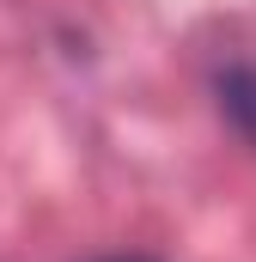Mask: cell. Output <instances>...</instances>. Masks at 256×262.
I'll return each mask as SVG.
<instances>
[{"instance_id": "6da1fadb", "label": "cell", "mask_w": 256, "mask_h": 262, "mask_svg": "<svg viewBox=\"0 0 256 262\" xmlns=\"http://www.w3.org/2000/svg\"><path fill=\"white\" fill-rule=\"evenodd\" d=\"M207 92H214L220 122L256 152V61H226V67H214Z\"/></svg>"}, {"instance_id": "7a4b0ae2", "label": "cell", "mask_w": 256, "mask_h": 262, "mask_svg": "<svg viewBox=\"0 0 256 262\" xmlns=\"http://www.w3.org/2000/svg\"><path fill=\"white\" fill-rule=\"evenodd\" d=\"M98 262H153V256H134V250H116V256H98Z\"/></svg>"}]
</instances>
